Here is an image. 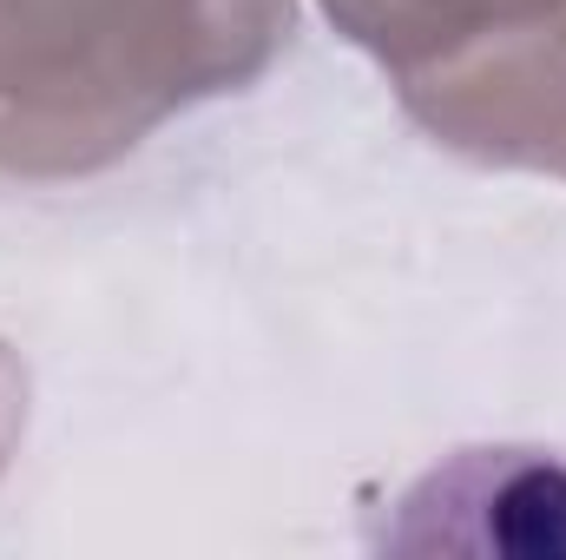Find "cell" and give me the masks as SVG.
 I'll return each mask as SVG.
<instances>
[{
    "label": "cell",
    "instance_id": "4",
    "mask_svg": "<svg viewBox=\"0 0 566 560\" xmlns=\"http://www.w3.org/2000/svg\"><path fill=\"white\" fill-rule=\"evenodd\" d=\"M323 13L363 53L396 66V80H402V73L434 66L474 40L554 20V13H566V0H323Z\"/></svg>",
    "mask_w": 566,
    "mask_h": 560
},
{
    "label": "cell",
    "instance_id": "3",
    "mask_svg": "<svg viewBox=\"0 0 566 560\" xmlns=\"http://www.w3.org/2000/svg\"><path fill=\"white\" fill-rule=\"evenodd\" d=\"M396 508L389 554L566 560V462L547 448H461Z\"/></svg>",
    "mask_w": 566,
    "mask_h": 560
},
{
    "label": "cell",
    "instance_id": "2",
    "mask_svg": "<svg viewBox=\"0 0 566 560\" xmlns=\"http://www.w3.org/2000/svg\"><path fill=\"white\" fill-rule=\"evenodd\" d=\"M402 106L481 165H534L566 178V13L402 73Z\"/></svg>",
    "mask_w": 566,
    "mask_h": 560
},
{
    "label": "cell",
    "instance_id": "1",
    "mask_svg": "<svg viewBox=\"0 0 566 560\" xmlns=\"http://www.w3.org/2000/svg\"><path fill=\"white\" fill-rule=\"evenodd\" d=\"M290 0H0V165L99 172L178 106L244 86Z\"/></svg>",
    "mask_w": 566,
    "mask_h": 560
}]
</instances>
